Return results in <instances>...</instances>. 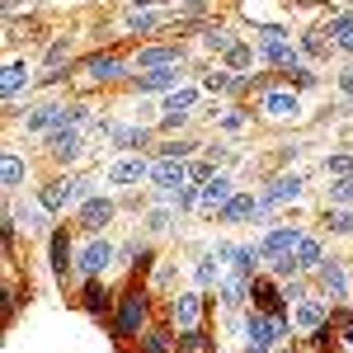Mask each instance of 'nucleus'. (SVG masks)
Listing matches in <instances>:
<instances>
[{
  "label": "nucleus",
  "mask_w": 353,
  "mask_h": 353,
  "mask_svg": "<svg viewBox=\"0 0 353 353\" xmlns=\"http://www.w3.org/2000/svg\"><path fill=\"white\" fill-rule=\"evenodd\" d=\"M141 325H146V292L132 288V292H123V297H118V321H113V330L128 339V334H137Z\"/></svg>",
  "instance_id": "nucleus-1"
},
{
  "label": "nucleus",
  "mask_w": 353,
  "mask_h": 353,
  "mask_svg": "<svg viewBox=\"0 0 353 353\" xmlns=\"http://www.w3.org/2000/svg\"><path fill=\"white\" fill-rule=\"evenodd\" d=\"M109 264H113V245H109V241H90V245L81 250V259H76V269H81L85 278H99Z\"/></svg>",
  "instance_id": "nucleus-2"
},
{
  "label": "nucleus",
  "mask_w": 353,
  "mask_h": 353,
  "mask_svg": "<svg viewBox=\"0 0 353 353\" xmlns=\"http://www.w3.org/2000/svg\"><path fill=\"white\" fill-rule=\"evenodd\" d=\"M151 179H156L161 189H184V179H189V165L179 161V156H161V161L151 165Z\"/></svg>",
  "instance_id": "nucleus-3"
},
{
  "label": "nucleus",
  "mask_w": 353,
  "mask_h": 353,
  "mask_svg": "<svg viewBox=\"0 0 353 353\" xmlns=\"http://www.w3.org/2000/svg\"><path fill=\"white\" fill-rule=\"evenodd\" d=\"M76 198H81V184H76V179H57V184L43 189L38 203H43V212H61V208H71Z\"/></svg>",
  "instance_id": "nucleus-4"
},
{
  "label": "nucleus",
  "mask_w": 353,
  "mask_h": 353,
  "mask_svg": "<svg viewBox=\"0 0 353 353\" xmlns=\"http://www.w3.org/2000/svg\"><path fill=\"white\" fill-rule=\"evenodd\" d=\"M297 245H301V231H297V226H278V231H269V236H264V245H259V250H264V259H283V254H292Z\"/></svg>",
  "instance_id": "nucleus-5"
},
{
  "label": "nucleus",
  "mask_w": 353,
  "mask_h": 353,
  "mask_svg": "<svg viewBox=\"0 0 353 353\" xmlns=\"http://www.w3.org/2000/svg\"><path fill=\"white\" fill-rule=\"evenodd\" d=\"M231 198H236V193H231V179H226V174H212V179L198 189V208H212V212H221Z\"/></svg>",
  "instance_id": "nucleus-6"
},
{
  "label": "nucleus",
  "mask_w": 353,
  "mask_h": 353,
  "mask_svg": "<svg viewBox=\"0 0 353 353\" xmlns=\"http://www.w3.org/2000/svg\"><path fill=\"white\" fill-rule=\"evenodd\" d=\"M28 132H52V128H66V104H43L24 118Z\"/></svg>",
  "instance_id": "nucleus-7"
},
{
  "label": "nucleus",
  "mask_w": 353,
  "mask_h": 353,
  "mask_svg": "<svg viewBox=\"0 0 353 353\" xmlns=\"http://www.w3.org/2000/svg\"><path fill=\"white\" fill-rule=\"evenodd\" d=\"M250 301H254V311L283 316V297H278V288H273V283H264V278H254V283H250Z\"/></svg>",
  "instance_id": "nucleus-8"
},
{
  "label": "nucleus",
  "mask_w": 353,
  "mask_h": 353,
  "mask_svg": "<svg viewBox=\"0 0 353 353\" xmlns=\"http://www.w3.org/2000/svg\"><path fill=\"white\" fill-rule=\"evenodd\" d=\"M81 71L90 76V81H118V76H123L128 66H123L118 57H104V52H94V57H90V61L81 66Z\"/></svg>",
  "instance_id": "nucleus-9"
},
{
  "label": "nucleus",
  "mask_w": 353,
  "mask_h": 353,
  "mask_svg": "<svg viewBox=\"0 0 353 353\" xmlns=\"http://www.w3.org/2000/svg\"><path fill=\"white\" fill-rule=\"evenodd\" d=\"M264 113H269V118H297L301 104H297L292 90H269V94H264Z\"/></svg>",
  "instance_id": "nucleus-10"
},
{
  "label": "nucleus",
  "mask_w": 353,
  "mask_h": 353,
  "mask_svg": "<svg viewBox=\"0 0 353 353\" xmlns=\"http://www.w3.org/2000/svg\"><path fill=\"white\" fill-rule=\"evenodd\" d=\"M48 151H52L57 161H71V156H81V132L76 128H57L48 137Z\"/></svg>",
  "instance_id": "nucleus-11"
},
{
  "label": "nucleus",
  "mask_w": 353,
  "mask_h": 353,
  "mask_svg": "<svg viewBox=\"0 0 353 353\" xmlns=\"http://www.w3.org/2000/svg\"><path fill=\"white\" fill-rule=\"evenodd\" d=\"M321 288H325L330 301H344L349 297V278H344V269L330 259V264H321Z\"/></svg>",
  "instance_id": "nucleus-12"
},
{
  "label": "nucleus",
  "mask_w": 353,
  "mask_h": 353,
  "mask_svg": "<svg viewBox=\"0 0 353 353\" xmlns=\"http://www.w3.org/2000/svg\"><path fill=\"white\" fill-rule=\"evenodd\" d=\"M297 193H301V174H278L259 203H264V208H273V203H288V198H297Z\"/></svg>",
  "instance_id": "nucleus-13"
},
{
  "label": "nucleus",
  "mask_w": 353,
  "mask_h": 353,
  "mask_svg": "<svg viewBox=\"0 0 353 353\" xmlns=\"http://www.w3.org/2000/svg\"><path fill=\"white\" fill-rule=\"evenodd\" d=\"M174 321L184 330H193L203 321V297H198V292H179V297H174Z\"/></svg>",
  "instance_id": "nucleus-14"
},
{
  "label": "nucleus",
  "mask_w": 353,
  "mask_h": 353,
  "mask_svg": "<svg viewBox=\"0 0 353 353\" xmlns=\"http://www.w3.org/2000/svg\"><path fill=\"white\" fill-rule=\"evenodd\" d=\"M259 212H264V203H259V198H250V193H236V198L221 208L217 217H221V221H241V217H259Z\"/></svg>",
  "instance_id": "nucleus-15"
},
{
  "label": "nucleus",
  "mask_w": 353,
  "mask_h": 353,
  "mask_svg": "<svg viewBox=\"0 0 353 353\" xmlns=\"http://www.w3.org/2000/svg\"><path fill=\"white\" fill-rule=\"evenodd\" d=\"M174 81H179V66H156V71L137 76V90H141V94H156V90H170Z\"/></svg>",
  "instance_id": "nucleus-16"
},
{
  "label": "nucleus",
  "mask_w": 353,
  "mask_h": 353,
  "mask_svg": "<svg viewBox=\"0 0 353 353\" xmlns=\"http://www.w3.org/2000/svg\"><path fill=\"white\" fill-rule=\"evenodd\" d=\"M113 217V203L109 198H85V208H81V221L90 226V231H99L104 221Z\"/></svg>",
  "instance_id": "nucleus-17"
},
{
  "label": "nucleus",
  "mask_w": 353,
  "mask_h": 353,
  "mask_svg": "<svg viewBox=\"0 0 353 353\" xmlns=\"http://www.w3.org/2000/svg\"><path fill=\"white\" fill-rule=\"evenodd\" d=\"M146 174H151L146 161H118L109 170V184H137V179H146Z\"/></svg>",
  "instance_id": "nucleus-18"
},
{
  "label": "nucleus",
  "mask_w": 353,
  "mask_h": 353,
  "mask_svg": "<svg viewBox=\"0 0 353 353\" xmlns=\"http://www.w3.org/2000/svg\"><path fill=\"white\" fill-rule=\"evenodd\" d=\"M325 33L334 38V43H339V48H344V52H353V10H344V14H334Z\"/></svg>",
  "instance_id": "nucleus-19"
},
{
  "label": "nucleus",
  "mask_w": 353,
  "mask_h": 353,
  "mask_svg": "<svg viewBox=\"0 0 353 353\" xmlns=\"http://www.w3.org/2000/svg\"><path fill=\"white\" fill-rule=\"evenodd\" d=\"M292 264H297V269H321V264H325V259H321V241L301 236V245L292 250Z\"/></svg>",
  "instance_id": "nucleus-20"
},
{
  "label": "nucleus",
  "mask_w": 353,
  "mask_h": 353,
  "mask_svg": "<svg viewBox=\"0 0 353 353\" xmlns=\"http://www.w3.org/2000/svg\"><path fill=\"white\" fill-rule=\"evenodd\" d=\"M66 269H71V241H66V231H52V273L66 278Z\"/></svg>",
  "instance_id": "nucleus-21"
},
{
  "label": "nucleus",
  "mask_w": 353,
  "mask_h": 353,
  "mask_svg": "<svg viewBox=\"0 0 353 353\" xmlns=\"http://www.w3.org/2000/svg\"><path fill=\"white\" fill-rule=\"evenodd\" d=\"M137 66H179V48H146Z\"/></svg>",
  "instance_id": "nucleus-22"
},
{
  "label": "nucleus",
  "mask_w": 353,
  "mask_h": 353,
  "mask_svg": "<svg viewBox=\"0 0 353 353\" xmlns=\"http://www.w3.org/2000/svg\"><path fill=\"white\" fill-rule=\"evenodd\" d=\"M81 301H85V311H90V316H104V311H109V292H104L94 278L85 283V297H81Z\"/></svg>",
  "instance_id": "nucleus-23"
},
{
  "label": "nucleus",
  "mask_w": 353,
  "mask_h": 353,
  "mask_svg": "<svg viewBox=\"0 0 353 353\" xmlns=\"http://www.w3.org/2000/svg\"><path fill=\"white\" fill-rule=\"evenodd\" d=\"M297 321H301L306 330H321V321H325V306H321V301H311V297H301Z\"/></svg>",
  "instance_id": "nucleus-24"
},
{
  "label": "nucleus",
  "mask_w": 353,
  "mask_h": 353,
  "mask_svg": "<svg viewBox=\"0 0 353 353\" xmlns=\"http://www.w3.org/2000/svg\"><path fill=\"white\" fill-rule=\"evenodd\" d=\"M5 189H19L24 184V161H19V151H5Z\"/></svg>",
  "instance_id": "nucleus-25"
},
{
  "label": "nucleus",
  "mask_w": 353,
  "mask_h": 353,
  "mask_svg": "<svg viewBox=\"0 0 353 353\" xmlns=\"http://www.w3.org/2000/svg\"><path fill=\"white\" fill-rule=\"evenodd\" d=\"M193 104H198V90H174V94L165 99V113H184V118H189Z\"/></svg>",
  "instance_id": "nucleus-26"
},
{
  "label": "nucleus",
  "mask_w": 353,
  "mask_h": 353,
  "mask_svg": "<svg viewBox=\"0 0 353 353\" xmlns=\"http://www.w3.org/2000/svg\"><path fill=\"white\" fill-rule=\"evenodd\" d=\"M24 76H28L24 61H10V66H5V99H14V90L24 85Z\"/></svg>",
  "instance_id": "nucleus-27"
},
{
  "label": "nucleus",
  "mask_w": 353,
  "mask_h": 353,
  "mask_svg": "<svg viewBox=\"0 0 353 353\" xmlns=\"http://www.w3.org/2000/svg\"><path fill=\"white\" fill-rule=\"evenodd\" d=\"M174 344H179V339H170V330H151V334H146V349H141V353H170Z\"/></svg>",
  "instance_id": "nucleus-28"
},
{
  "label": "nucleus",
  "mask_w": 353,
  "mask_h": 353,
  "mask_svg": "<svg viewBox=\"0 0 353 353\" xmlns=\"http://www.w3.org/2000/svg\"><path fill=\"white\" fill-rule=\"evenodd\" d=\"M245 283H250V278H241V273H236V278H231V283L221 288V297H226V306H241V301H245V292H250Z\"/></svg>",
  "instance_id": "nucleus-29"
},
{
  "label": "nucleus",
  "mask_w": 353,
  "mask_h": 353,
  "mask_svg": "<svg viewBox=\"0 0 353 353\" xmlns=\"http://www.w3.org/2000/svg\"><path fill=\"white\" fill-rule=\"evenodd\" d=\"M217 259H221V254H203V259H198V283H203V288L217 283Z\"/></svg>",
  "instance_id": "nucleus-30"
},
{
  "label": "nucleus",
  "mask_w": 353,
  "mask_h": 353,
  "mask_svg": "<svg viewBox=\"0 0 353 353\" xmlns=\"http://www.w3.org/2000/svg\"><path fill=\"white\" fill-rule=\"evenodd\" d=\"M179 349H184V353H203V349H208L203 330H198V325H193V330H184V334H179Z\"/></svg>",
  "instance_id": "nucleus-31"
},
{
  "label": "nucleus",
  "mask_w": 353,
  "mask_h": 353,
  "mask_svg": "<svg viewBox=\"0 0 353 353\" xmlns=\"http://www.w3.org/2000/svg\"><path fill=\"white\" fill-rule=\"evenodd\" d=\"M330 198H334V203H353V174H339V179L330 184Z\"/></svg>",
  "instance_id": "nucleus-32"
},
{
  "label": "nucleus",
  "mask_w": 353,
  "mask_h": 353,
  "mask_svg": "<svg viewBox=\"0 0 353 353\" xmlns=\"http://www.w3.org/2000/svg\"><path fill=\"white\" fill-rule=\"evenodd\" d=\"M113 141H118V146H141V141H146V128H123Z\"/></svg>",
  "instance_id": "nucleus-33"
},
{
  "label": "nucleus",
  "mask_w": 353,
  "mask_h": 353,
  "mask_svg": "<svg viewBox=\"0 0 353 353\" xmlns=\"http://www.w3.org/2000/svg\"><path fill=\"white\" fill-rule=\"evenodd\" d=\"M325 226H330V231H353V217L344 212V208H334V212L325 217Z\"/></svg>",
  "instance_id": "nucleus-34"
},
{
  "label": "nucleus",
  "mask_w": 353,
  "mask_h": 353,
  "mask_svg": "<svg viewBox=\"0 0 353 353\" xmlns=\"http://www.w3.org/2000/svg\"><path fill=\"white\" fill-rule=\"evenodd\" d=\"M226 61H231V66H236V71H241V66H250V61H254V52H250V48H245V43H236V48H231V52H226Z\"/></svg>",
  "instance_id": "nucleus-35"
},
{
  "label": "nucleus",
  "mask_w": 353,
  "mask_h": 353,
  "mask_svg": "<svg viewBox=\"0 0 353 353\" xmlns=\"http://www.w3.org/2000/svg\"><path fill=\"white\" fill-rule=\"evenodd\" d=\"M128 28H132V33H146V28H156V14H141V10H137V14H128Z\"/></svg>",
  "instance_id": "nucleus-36"
},
{
  "label": "nucleus",
  "mask_w": 353,
  "mask_h": 353,
  "mask_svg": "<svg viewBox=\"0 0 353 353\" xmlns=\"http://www.w3.org/2000/svg\"><path fill=\"white\" fill-rule=\"evenodd\" d=\"M288 81H292V85H301V90H306V85H316V76H311L306 66H288Z\"/></svg>",
  "instance_id": "nucleus-37"
},
{
  "label": "nucleus",
  "mask_w": 353,
  "mask_h": 353,
  "mask_svg": "<svg viewBox=\"0 0 353 353\" xmlns=\"http://www.w3.org/2000/svg\"><path fill=\"white\" fill-rule=\"evenodd\" d=\"M193 203H198V189H174V208L179 212H189Z\"/></svg>",
  "instance_id": "nucleus-38"
},
{
  "label": "nucleus",
  "mask_w": 353,
  "mask_h": 353,
  "mask_svg": "<svg viewBox=\"0 0 353 353\" xmlns=\"http://www.w3.org/2000/svg\"><path fill=\"white\" fill-rule=\"evenodd\" d=\"M301 48H306L311 57H321V52H325V33H306V38H301Z\"/></svg>",
  "instance_id": "nucleus-39"
},
{
  "label": "nucleus",
  "mask_w": 353,
  "mask_h": 353,
  "mask_svg": "<svg viewBox=\"0 0 353 353\" xmlns=\"http://www.w3.org/2000/svg\"><path fill=\"white\" fill-rule=\"evenodd\" d=\"M208 48H217V52H231L236 43H231V33H208Z\"/></svg>",
  "instance_id": "nucleus-40"
},
{
  "label": "nucleus",
  "mask_w": 353,
  "mask_h": 353,
  "mask_svg": "<svg viewBox=\"0 0 353 353\" xmlns=\"http://www.w3.org/2000/svg\"><path fill=\"white\" fill-rule=\"evenodd\" d=\"M193 151V141H170V146H165L161 156H179V161H184V156H189Z\"/></svg>",
  "instance_id": "nucleus-41"
},
{
  "label": "nucleus",
  "mask_w": 353,
  "mask_h": 353,
  "mask_svg": "<svg viewBox=\"0 0 353 353\" xmlns=\"http://www.w3.org/2000/svg\"><path fill=\"white\" fill-rule=\"evenodd\" d=\"M349 170H353L349 156H334V161H330V174H349Z\"/></svg>",
  "instance_id": "nucleus-42"
},
{
  "label": "nucleus",
  "mask_w": 353,
  "mask_h": 353,
  "mask_svg": "<svg viewBox=\"0 0 353 353\" xmlns=\"http://www.w3.org/2000/svg\"><path fill=\"white\" fill-rule=\"evenodd\" d=\"M61 57H66V43H61V38H57L52 48H48V66H57V61H61Z\"/></svg>",
  "instance_id": "nucleus-43"
},
{
  "label": "nucleus",
  "mask_w": 353,
  "mask_h": 353,
  "mask_svg": "<svg viewBox=\"0 0 353 353\" xmlns=\"http://www.w3.org/2000/svg\"><path fill=\"white\" fill-rule=\"evenodd\" d=\"M146 226H151V231H165V226H170V212H151Z\"/></svg>",
  "instance_id": "nucleus-44"
},
{
  "label": "nucleus",
  "mask_w": 353,
  "mask_h": 353,
  "mask_svg": "<svg viewBox=\"0 0 353 353\" xmlns=\"http://www.w3.org/2000/svg\"><path fill=\"white\" fill-rule=\"evenodd\" d=\"M339 90H344V94H353V66L344 71V76H339Z\"/></svg>",
  "instance_id": "nucleus-45"
},
{
  "label": "nucleus",
  "mask_w": 353,
  "mask_h": 353,
  "mask_svg": "<svg viewBox=\"0 0 353 353\" xmlns=\"http://www.w3.org/2000/svg\"><path fill=\"white\" fill-rule=\"evenodd\" d=\"M245 353H269V349H264V344H250V349H245Z\"/></svg>",
  "instance_id": "nucleus-46"
},
{
  "label": "nucleus",
  "mask_w": 353,
  "mask_h": 353,
  "mask_svg": "<svg viewBox=\"0 0 353 353\" xmlns=\"http://www.w3.org/2000/svg\"><path fill=\"white\" fill-rule=\"evenodd\" d=\"M132 5H137V10H146V5H151V0H132Z\"/></svg>",
  "instance_id": "nucleus-47"
}]
</instances>
